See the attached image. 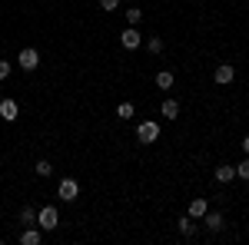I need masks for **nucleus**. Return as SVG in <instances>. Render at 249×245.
<instances>
[{"mask_svg": "<svg viewBox=\"0 0 249 245\" xmlns=\"http://www.w3.org/2000/svg\"><path fill=\"white\" fill-rule=\"evenodd\" d=\"M37 226L43 229V232H53V229L60 226V212L53 206H47V209H40L37 212Z\"/></svg>", "mask_w": 249, "mask_h": 245, "instance_id": "f257e3e1", "label": "nucleus"}, {"mask_svg": "<svg viewBox=\"0 0 249 245\" xmlns=\"http://www.w3.org/2000/svg\"><path fill=\"white\" fill-rule=\"evenodd\" d=\"M116 116L120 119H133V103H120L116 106Z\"/></svg>", "mask_w": 249, "mask_h": 245, "instance_id": "f3484780", "label": "nucleus"}, {"mask_svg": "<svg viewBox=\"0 0 249 245\" xmlns=\"http://www.w3.org/2000/svg\"><path fill=\"white\" fill-rule=\"evenodd\" d=\"M243 149H246V152H249V136H246V139H243Z\"/></svg>", "mask_w": 249, "mask_h": 245, "instance_id": "5701e85b", "label": "nucleus"}, {"mask_svg": "<svg viewBox=\"0 0 249 245\" xmlns=\"http://www.w3.org/2000/svg\"><path fill=\"white\" fill-rule=\"evenodd\" d=\"M156 86H160V90H170L173 86V73L170 70H160V73H156Z\"/></svg>", "mask_w": 249, "mask_h": 245, "instance_id": "4468645a", "label": "nucleus"}, {"mask_svg": "<svg viewBox=\"0 0 249 245\" xmlns=\"http://www.w3.org/2000/svg\"><path fill=\"white\" fill-rule=\"evenodd\" d=\"M120 43H123L126 50H136V47H143V37H140V30H136V27H126V30L120 33Z\"/></svg>", "mask_w": 249, "mask_h": 245, "instance_id": "423d86ee", "label": "nucleus"}, {"mask_svg": "<svg viewBox=\"0 0 249 245\" xmlns=\"http://www.w3.org/2000/svg\"><path fill=\"white\" fill-rule=\"evenodd\" d=\"M17 103H14V99H3V103H0V119H3V123H14V119H17Z\"/></svg>", "mask_w": 249, "mask_h": 245, "instance_id": "6e6552de", "label": "nucleus"}, {"mask_svg": "<svg viewBox=\"0 0 249 245\" xmlns=\"http://www.w3.org/2000/svg\"><path fill=\"white\" fill-rule=\"evenodd\" d=\"M176 229H179V232H183V235H186V239H190L193 232H196V222H193V215H183V219H179V222H176Z\"/></svg>", "mask_w": 249, "mask_h": 245, "instance_id": "ddd939ff", "label": "nucleus"}, {"mask_svg": "<svg viewBox=\"0 0 249 245\" xmlns=\"http://www.w3.org/2000/svg\"><path fill=\"white\" fill-rule=\"evenodd\" d=\"M37 176H40V179H50V176H53V166H50L47 159H40V163H37Z\"/></svg>", "mask_w": 249, "mask_h": 245, "instance_id": "dca6fc26", "label": "nucleus"}, {"mask_svg": "<svg viewBox=\"0 0 249 245\" xmlns=\"http://www.w3.org/2000/svg\"><path fill=\"white\" fill-rule=\"evenodd\" d=\"M146 50H150V53H163V40L150 37V40H146Z\"/></svg>", "mask_w": 249, "mask_h": 245, "instance_id": "a211bd4d", "label": "nucleus"}, {"mask_svg": "<svg viewBox=\"0 0 249 245\" xmlns=\"http://www.w3.org/2000/svg\"><path fill=\"white\" fill-rule=\"evenodd\" d=\"M40 242H43V235H40V229L27 226L23 232H20V245H40Z\"/></svg>", "mask_w": 249, "mask_h": 245, "instance_id": "0eeeda50", "label": "nucleus"}, {"mask_svg": "<svg viewBox=\"0 0 249 245\" xmlns=\"http://www.w3.org/2000/svg\"><path fill=\"white\" fill-rule=\"evenodd\" d=\"M213 80H216L219 86H226V83H232V80H236V66H232V63H219V66L213 70Z\"/></svg>", "mask_w": 249, "mask_h": 245, "instance_id": "39448f33", "label": "nucleus"}, {"mask_svg": "<svg viewBox=\"0 0 249 245\" xmlns=\"http://www.w3.org/2000/svg\"><path fill=\"white\" fill-rule=\"evenodd\" d=\"M206 209H210V202H206V199H193L190 209H186V215H193V219H203V215H206Z\"/></svg>", "mask_w": 249, "mask_h": 245, "instance_id": "1a4fd4ad", "label": "nucleus"}, {"mask_svg": "<svg viewBox=\"0 0 249 245\" xmlns=\"http://www.w3.org/2000/svg\"><path fill=\"white\" fill-rule=\"evenodd\" d=\"M160 113H163V119H176V116H179V103H176V99H166V103L160 106Z\"/></svg>", "mask_w": 249, "mask_h": 245, "instance_id": "f8f14e48", "label": "nucleus"}, {"mask_svg": "<svg viewBox=\"0 0 249 245\" xmlns=\"http://www.w3.org/2000/svg\"><path fill=\"white\" fill-rule=\"evenodd\" d=\"M203 222H206V229H210V232H219V229H223V215H219V212H210V209H206Z\"/></svg>", "mask_w": 249, "mask_h": 245, "instance_id": "9b49d317", "label": "nucleus"}, {"mask_svg": "<svg viewBox=\"0 0 249 245\" xmlns=\"http://www.w3.org/2000/svg\"><path fill=\"white\" fill-rule=\"evenodd\" d=\"M236 176H239V179H249V159H246V163H239V166H236Z\"/></svg>", "mask_w": 249, "mask_h": 245, "instance_id": "aec40b11", "label": "nucleus"}, {"mask_svg": "<svg viewBox=\"0 0 249 245\" xmlns=\"http://www.w3.org/2000/svg\"><path fill=\"white\" fill-rule=\"evenodd\" d=\"M100 7H103V10H116V7H120V0H100Z\"/></svg>", "mask_w": 249, "mask_h": 245, "instance_id": "4be33fe9", "label": "nucleus"}, {"mask_svg": "<svg viewBox=\"0 0 249 245\" xmlns=\"http://www.w3.org/2000/svg\"><path fill=\"white\" fill-rule=\"evenodd\" d=\"M20 222H23V226H34V222H37V209H23V212H20Z\"/></svg>", "mask_w": 249, "mask_h": 245, "instance_id": "2eb2a0df", "label": "nucleus"}, {"mask_svg": "<svg viewBox=\"0 0 249 245\" xmlns=\"http://www.w3.org/2000/svg\"><path fill=\"white\" fill-rule=\"evenodd\" d=\"M140 17H143V10H136V7H130V10H126V23H130V27H136V23H140Z\"/></svg>", "mask_w": 249, "mask_h": 245, "instance_id": "6ab92c4d", "label": "nucleus"}, {"mask_svg": "<svg viewBox=\"0 0 249 245\" xmlns=\"http://www.w3.org/2000/svg\"><path fill=\"white\" fill-rule=\"evenodd\" d=\"M136 136H140V143H143V146L156 143V139H160V123H140Z\"/></svg>", "mask_w": 249, "mask_h": 245, "instance_id": "7ed1b4c3", "label": "nucleus"}, {"mask_svg": "<svg viewBox=\"0 0 249 245\" xmlns=\"http://www.w3.org/2000/svg\"><path fill=\"white\" fill-rule=\"evenodd\" d=\"M7 76H10V63H7V60H0V83H3Z\"/></svg>", "mask_w": 249, "mask_h": 245, "instance_id": "412c9836", "label": "nucleus"}, {"mask_svg": "<svg viewBox=\"0 0 249 245\" xmlns=\"http://www.w3.org/2000/svg\"><path fill=\"white\" fill-rule=\"evenodd\" d=\"M216 182H232L236 179V166H216Z\"/></svg>", "mask_w": 249, "mask_h": 245, "instance_id": "9d476101", "label": "nucleus"}, {"mask_svg": "<svg viewBox=\"0 0 249 245\" xmlns=\"http://www.w3.org/2000/svg\"><path fill=\"white\" fill-rule=\"evenodd\" d=\"M57 196L63 199V202H73V199L80 196V182H77V179H63L60 189H57Z\"/></svg>", "mask_w": 249, "mask_h": 245, "instance_id": "20e7f679", "label": "nucleus"}, {"mask_svg": "<svg viewBox=\"0 0 249 245\" xmlns=\"http://www.w3.org/2000/svg\"><path fill=\"white\" fill-rule=\"evenodd\" d=\"M17 63H20V70H27V73H34V70L40 66V53L34 50V47H23V50L17 53Z\"/></svg>", "mask_w": 249, "mask_h": 245, "instance_id": "f03ea898", "label": "nucleus"}]
</instances>
